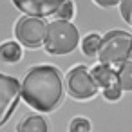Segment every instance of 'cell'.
I'll return each instance as SVG.
<instances>
[{
  "label": "cell",
  "instance_id": "cell-1",
  "mask_svg": "<svg viewBox=\"0 0 132 132\" xmlns=\"http://www.w3.org/2000/svg\"><path fill=\"white\" fill-rule=\"evenodd\" d=\"M65 98L63 76L56 65L38 63L27 69L20 81V100H24L35 112L51 114Z\"/></svg>",
  "mask_w": 132,
  "mask_h": 132
},
{
  "label": "cell",
  "instance_id": "cell-2",
  "mask_svg": "<svg viewBox=\"0 0 132 132\" xmlns=\"http://www.w3.org/2000/svg\"><path fill=\"white\" fill-rule=\"evenodd\" d=\"M80 45V31L72 22L51 20L47 22L44 49L53 56H67Z\"/></svg>",
  "mask_w": 132,
  "mask_h": 132
},
{
  "label": "cell",
  "instance_id": "cell-3",
  "mask_svg": "<svg viewBox=\"0 0 132 132\" xmlns=\"http://www.w3.org/2000/svg\"><path fill=\"white\" fill-rule=\"evenodd\" d=\"M96 58L100 63H107L110 67H119L121 63L132 60V33L123 29L107 31L101 36Z\"/></svg>",
  "mask_w": 132,
  "mask_h": 132
},
{
  "label": "cell",
  "instance_id": "cell-4",
  "mask_svg": "<svg viewBox=\"0 0 132 132\" xmlns=\"http://www.w3.org/2000/svg\"><path fill=\"white\" fill-rule=\"evenodd\" d=\"M63 87L65 92L76 101H89L100 92L98 85L90 76L89 67L83 63H76L67 71L63 78Z\"/></svg>",
  "mask_w": 132,
  "mask_h": 132
},
{
  "label": "cell",
  "instance_id": "cell-5",
  "mask_svg": "<svg viewBox=\"0 0 132 132\" xmlns=\"http://www.w3.org/2000/svg\"><path fill=\"white\" fill-rule=\"evenodd\" d=\"M47 22L45 18L22 15L15 24V40L26 49H40L45 42Z\"/></svg>",
  "mask_w": 132,
  "mask_h": 132
},
{
  "label": "cell",
  "instance_id": "cell-6",
  "mask_svg": "<svg viewBox=\"0 0 132 132\" xmlns=\"http://www.w3.org/2000/svg\"><path fill=\"white\" fill-rule=\"evenodd\" d=\"M20 103V80L0 72V128L13 116Z\"/></svg>",
  "mask_w": 132,
  "mask_h": 132
},
{
  "label": "cell",
  "instance_id": "cell-7",
  "mask_svg": "<svg viewBox=\"0 0 132 132\" xmlns=\"http://www.w3.org/2000/svg\"><path fill=\"white\" fill-rule=\"evenodd\" d=\"M11 2L26 16L47 18V16H53L56 13V9L65 0H11Z\"/></svg>",
  "mask_w": 132,
  "mask_h": 132
},
{
  "label": "cell",
  "instance_id": "cell-8",
  "mask_svg": "<svg viewBox=\"0 0 132 132\" xmlns=\"http://www.w3.org/2000/svg\"><path fill=\"white\" fill-rule=\"evenodd\" d=\"M90 76L94 80V83L98 85L100 90L107 89V87H112V85H118V72H116V67H110L107 63H96L92 65L90 69Z\"/></svg>",
  "mask_w": 132,
  "mask_h": 132
},
{
  "label": "cell",
  "instance_id": "cell-9",
  "mask_svg": "<svg viewBox=\"0 0 132 132\" xmlns=\"http://www.w3.org/2000/svg\"><path fill=\"white\" fill-rule=\"evenodd\" d=\"M16 132H49V121L45 114H27L16 123Z\"/></svg>",
  "mask_w": 132,
  "mask_h": 132
},
{
  "label": "cell",
  "instance_id": "cell-10",
  "mask_svg": "<svg viewBox=\"0 0 132 132\" xmlns=\"http://www.w3.org/2000/svg\"><path fill=\"white\" fill-rule=\"evenodd\" d=\"M24 58V47L16 40H6L0 44V62L4 63H18Z\"/></svg>",
  "mask_w": 132,
  "mask_h": 132
},
{
  "label": "cell",
  "instance_id": "cell-11",
  "mask_svg": "<svg viewBox=\"0 0 132 132\" xmlns=\"http://www.w3.org/2000/svg\"><path fill=\"white\" fill-rule=\"evenodd\" d=\"M100 44H101V35L98 33H89L83 38H80V49L83 53V56H96L100 51Z\"/></svg>",
  "mask_w": 132,
  "mask_h": 132
},
{
  "label": "cell",
  "instance_id": "cell-12",
  "mask_svg": "<svg viewBox=\"0 0 132 132\" xmlns=\"http://www.w3.org/2000/svg\"><path fill=\"white\" fill-rule=\"evenodd\" d=\"M116 72H118V85L121 87V90L132 92V60L116 67Z\"/></svg>",
  "mask_w": 132,
  "mask_h": 132
},
{
  "label": "cell",
  "instance_id": "cell-13",
  "mask_svg": "<svg viewBox=\"0 0 132 132\" xmlns=\"http://www.w3.org/2000/svg\"><path fill=\"white\" fill-rule=\"evenodd\" d=\"M74 15H76V6H74L72 0H65L54 13L56 20H65V22H72Z\"/></svg>",
  "mask_w": 132,
  "mask_h": 132
},
{
  "label": "cell",
  "instance_id": "cell-14",
  "mask_svg": "<svg viewBox=\"0 0 132 132\" xmlns=\"http://www.w3.org/2000/svg\"><path fill=\"white\" fill-rule=\"evenodd\" d=\"M90 130H92V123L89 118H83V116L72 118L67 125V132H90Z\"/></svg>",
  "mask_w": 132,
  "mask_h": 132
},
{
  "label": "cell",
  "instance_id": "cell-15",
  "mask_svg": "<svg viewBox=\"0 0 132 132\" xmlns=\"http://www.w3.org/2000/svg\"><path fill=\"white\" fill-rule=\"evenodd\" d=\"M118 7H119V15H121L123 22L128 27H132V0H121Z\"/></svg>",
  "mask_w": 132,
  "mask_h": 132
},
{
  "label": "cell",
  "instance_id": "cell-16",
  "mask_svg": "<svg viewBox=\"0 0 132 132\" xmlns=\"http://www.w3.org/2000/svg\"><path fill=\"white\" fill-rule=\"evenodd\" d=\"M101 94H103V98H105L107 101H119V100H121V96H123V90H121V87H119V85H112V87L103 89V90H101Z\"/></svg>",
  "mask_w": 132,
  "mask_h": 132
},
{
  "label": "cell",
  "instance_id": "cell-17",
  "mask_svg": "<svg viewBox=\"0 0 132 132\" xmlns=\"http://www.w3.org/2000/svg\"><path fill=\"white\" fill-rule=\"evenodd\" d=\"M92 2H94L96 6L103 7V9H110V7L119 6V2H121V0H92Z\"/></svg>",
  "mask_w": 132,
  "mask_h": 132
}]
</instances>
